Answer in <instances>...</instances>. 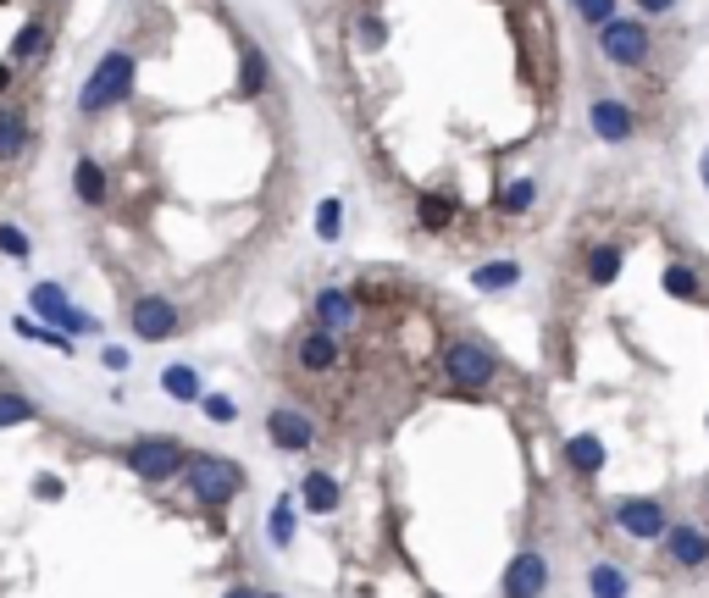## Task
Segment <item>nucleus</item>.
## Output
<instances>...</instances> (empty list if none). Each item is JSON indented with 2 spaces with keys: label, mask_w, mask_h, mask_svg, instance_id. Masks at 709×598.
I'll return each mask as SVG.
<instances>
[{
  "label": "nucleus",
  "mask_w": 709,
  "mask_h": 598,
  "mask_svg": "<svg viewBox=\"0 0 709 598\" xmlns=\"http://www.w3.org/2000/svg\"><path fill=\"white\" fill-rule=\"evenodd\" d=\"M615 521H621L626 538H643V543L665 538V504L660 499H621L615 504Z\"/></svg>",
  "instance_id": "9"
},
{
  "label": "nucleus",
  "mask_w": 709,
  "mask_h": 598,
  "mask_svg": "<svg viewBox=\"0 0 709 598\" xmlns=\"http://www.w3.org/2000/svg\"><path fill=\"white\" fill-rule=\"evenodd\" d=\"M660 283H665V294H671V299H687V305H698V299H704V283H698V272H693V266H682V261L665 266Z\"/></svg>",
  "instance_id": "23"
},
{
  "label": "nucleus",
  "mask_w": 709,
  "mask_h": 598,
  "mask_svg": "<svg viewBox=\"0 0 709 598\" xmlns=\"http://www.w3.org/2000/svg\"><path fill=\"white\" fill-rule=\"evenodd\" d=\"M543 587H549V560L521 549L516 560L505 565V598H543Z\"/></svg>",
  "instance_id": "10"
},
{
  "label": "nucleus",
  "mask_w": 709,
  "mask_h": 598,
  "mask_svg": "<svg viewBox=\"0 0 709 598\" xmlns=\"http://www.w3.org/2000/svg\"><path fill=\"white\" fill-rule=\"evenodd\" d=\"M338 233H344V200H322L316 205V239L333 244Z\"/></svg>",
  "instance_id": "30"
},
{
  "label": "nucleus",
  "mask_w": 709,
  "mask_h": 598,
  "mask_svg": "<svg viewBox=\"0 0 709 598\" xmlns=\"http://www.w3.org/2000/svg\"><path fill=\"white\" fill-rule=\"evenodd\" d=\"M28 305H34L39 316H45V322H56L61 333H95V316L89 311H78L73 299H67V288L61 283H34V294H28Z\"/></svg>",
  "instance_id": "6"
},
{
  "label": "nucleus",
  "mask_w": 709,
  "mask_h": 598,
  "mask_svg": "<svg viewBox=\"0 0 709 598\" xmlns=\"http://www.w3.org/2000/svg\"><path fill=\"white\" fill-rule=\"evenodd\" d=\"M649 50H654V39H649L643 17H610V23H599V56L615 61V67H643Z\"/></svg>",
  "instance_id": "3"
},
{
  "label": "nucleus",
  "mask_w": 709,
  "mask_h": 598,
  "mask_svg": "<svg viewBox=\"0 0 709 598\" xmlns=\"http://www.w3.org/2000/svg\"><path fill=\"white\" fill-rule=\"evenodd\" d=\"M521 283V261H482L477 272H471V288L477 294H505V288Z\"/></svg>",
  "instance_id": "17"
},
{
  "label": "nucleus",
  "mask_w": 709,
  "mask_h": 598,
  "mask_svg": "<svg viewBox=\"0 0 709 598\" xmlns=\"http://www.w3.org/2000/svg\"><path fill=\"white\" fill-rule=\"evenodd\" d=\"M133 72H139L133 50H106V56L95 61V72L84 78V89H78V111H84V117H106L111 106H122V100L133 95Z\"/></svg>",
  "instance_id": "1"
},
{
  "label": "nucleus",
  "mask_w": 709,
  "mask_h": 598,
  "mask_svg": "<svg viewBox=\"0 0 709 598\" xmlns=\"http://www.w3.org/2000/svg\"><path fill=\"white\" fill-rule=\"evenodd\" d=\"M621 266H626L621 244H593V250H588V277H593V283H615Z\"/></svg>",
  "instance_id": "24"
},
{
  "label": "nucleus",
  "mask_w": 709,
  "mask_h": 598,
  "mask_svg": "<svg viewBox=\"0 0 709 598\" xmlns=\"http://www.w3.org/2000/svg\"><path fill=\"white\" fill-rule=\"evenodd\" d=\"M444 371H449V383H455V388L482 394V388L499 377V360H493V349L471 344V338H455V344L444 349Z\"/></svg>",
  "instance_id": "5"
},
{
  "label": "nucleus",
  "mask_w": 709,
  "mask_h": 598,
  "mask_svg": "<svg viewBox=\"0 0 709 598\" xmlns=\"http://www.w3.org/2000/svg\"><path fill=\"white\" fill-rule=\"evenodd\" d=\"M565 460H571V471H582V477H593V471L604 466V443L593 438V432H577V438L565 443Z\"/></svg>",
  "instance_id": "20"
},
{
  "label": "nucleus",
  "mask_w": 709,
  "mask_h": 598,
  "mask_svg": "<svg viewBox=\"0 0 709 598\" xmlns=\"http://www.w3.org/2000/svg\"><path fill=\"white\" fill-rule=\"evenodd\" d=\"M588 593L593 598H626V593H632V582H626L621 565H593V571H588Z\"/></svg>",
  "instance_id": "25"
},
{
  "label": "nucleus",
  "mask_w": 709,
  "mask_h": 598,
  "mask_svg": "<svg viewBox=\"0 0 709 598\" xmlns=\"http://www.w3.org/2000/svg\"><path fill=\"white\" fill-rule=\"evenodd\" d=\"M300 499L311 504L316 515H333V510H338V482L327 477V471H311V477L300 482Z\"/></svg>",
  "instance_id": "21"
},
{
  "label": "nucleus",
  "mask_w": 709,
  "mask_h": 598,
  "mask_svg": "<svg viewBox=\"0 0 709 598\" xmlns=\"http://www.w3.org/2000/svg\"><path fill=\"white\" fill-rule=\"evenodd\" d=\"M12 95V67H6V61H0V100Z\"/></svg>",
  "instance_id": "39"
},
{
  "label": "nucleus",
  "mask_w": 709,
  "mask_h": 598,
  "mask_svg": "<svg viewBox=\"0 0 709 598\" xmlns=\"http://www.w3.org/2000/svg\"><path fill=\"white\" fill-rule=\"evenodd\" d=\"M266 538H272L277 549H289V543H294V510H289V499L272 504V515H266Z\"/></svg>",
  "instance_id": "28"
},
{
  "label": "nucleus",
  "mask_w": 709,
  "mask_h": 598,
  "mask_svg": "<svg viewBox=\"0 0 709 598\" xmlns=\"http://www.w3.org/2000/svg\"><path fill=\"white\" fill-rule=\"evenodd\" d=\"M178 305L172 299H161V294H145V299H133V333L145 338V344H161V338H172L178 333Z\"/></svg>",
  "instance_id": "7"
},
{
  "label": "nucleus",
  "mask_w": 709,
  "mask_h": 598,
  "mask_svg": "<svg viewBox=\"0 0 709 598\" xmlns=\"http://www.w3.org/2000/svg\"><path fill=\"white\" fill-rule=\"evenodd\" d=\"M39 50H45V23H23L12 34V61H39Z\"/></svg>",
  "instance_id": "27"
},
{
  "label": "nucleus",
  "mask_w": 709,
  "mask_h": 598,
  "mask_svg": "<svg viewBox=\"0 0 709 598\" xmlns=\"http://www.w3.org/2000/svg\"><path fill=\"white\" fill-rule=\"evenodd\" d=\"M161 388H167V399H178V405H200V371L194 366H167L161 371Z\"/></svg>",
  "instance_id": "22"
},
{
  "label": "nucleus",
  "mask_w": 709,
  "mask_h": 598,
  "mask_svg": "<svg viewBox=\"0 0 709 598\" xmlns=\"http://www.w3.org/2000/svg\"><path fill=\"white\" fill-rule=\"evenodd\" d=\"M455 216H460V205L449 200V194H438V189L416 200V222H421L427 233H449V228H455Z\"/></svg>",
  "instance_id": "16"
},
{
  "label": "nucleus",
  "mask_w": 709,
  "mask_h": 598,
  "mask_svg": "<svg viewBox=\"0 0 709 598\" xmlns=\"http://www.w3.org/2000/svg\"><path fill=\"white\" fill-rule=\"evenodd\" d=\"M266 56H261V45H244L239 50V95L244 100H255V95H266Z\"/></svg>",
  "instance_id": "18"
},
{
  "label": "nucleus",
  "mask_w": 709,
  "mask_h": 598,
  "mask_svg": "<svg viewBox=\"0 0 709 598\" xmlns=\"http://www.w3.org/2000/svg\"><path fill=\"white\" fill-rule=\"evenodd\" d=\"M261 598H277V593H261Z\"/></svg>",
  "instance_id": "41"
},
{
  "label": "nucleus",
  "mask_w": 709,
  "mask_h": 598,
  "mask_svg": "<svg viewBox=\"0 0 709 598\" xmlns=\"http://www.w3.org/2000/svg\"><path fill=\"white\" fill-rule=\"evenodd\" d=\"M665 554L676 565H687V571H698L709 560V532L704 527H665Z\"/></svg>",
  "instance_id": "13"
},
{
  "label": "nucleus",
  "mask_w": 709,
  "mask_h": 598,
  "mask_svg": "<svg viewBox=\"0 0 709 598\" xmlns=\"http://www.w3.org/2000/svg\"><path fill=\"white\" fill-rule=\"evenodd\" d=\"M17 333H23V338H34V344H50V349H73V338H67V333H61V327H56V333H50V327H39V322H23V316H17Z\"/></svg>",
  "instance_id": "32"
},
{
  "label": "nucleus",
  "mask_w": 709,
  "mask_h": 598,
  "mask_svg": "<svg viewBox=\"0 0 709 598\" xmlns=\"http://www.w3.org/2000/svg\"><path fill=\"white\" fill-rule=\"evenodd\" d=\"M311 316L327 327V333H338V327H355V294H349V288H322V294L311 299Z\"/></svg>",
  "instance_id": "14"
},
{
  "label": "nucleus",
  "mask_w": 709,
  "mask_h": 598,
  "mask_svg": "<svg viewBox=\"0 0 709 598\" xmlns=\"http://www.w3.org/2000/svg\"><path fill=\"white\" fill-rule=\"evenodd\" d=\"M200 410H205V421H217V427H228V421L239 416L228 394H200Z\"/></svg>",
  "instance_id": "33"
},
{
  "label": "nucleus",
  "mask_w": 709,
  "mask_h": 598,
  "mask_svg": "<svg viewBox=\"0 0 709 598\" xmlns=\"http://www.w3.org/2000/svg\"><path fill=\"white\" fill-rule=\"evenodd\" d=\"M588 128L599 133L604 144H626L637 133V117H632V106L626 100H615V95H599L588 106Z\"/></svg>",
  "instance_id": "8"
},
{
  "label": "nucleus",
  "mask_w": 709,
  "mask_h": 598,
  "mask_svg": "<svg viewBox=\"0 0 709 598\" xmlns=\"http://www.w3.org/2000/svg\"><path fill=\"white\" fill-rule=\"evenodd\" d=\"M383 39H388V28L377 23V17H361V45H366V50H377Z\"/></svg>",
  "instance_id": "35"
},
{
  "label": "nucleus",
  "mask_w": 709,
  "mask_h": 598,
  "mask_svg": "<svg viewBox=\"0 0 709 598\" xmlns=\"http://www.w3.org/2000/svg\"><path fill=\"white\" fill-rule=\"evenodd\" d=\"M266 438L283 449V455H300V449H311L316 427L305 421V410H289V405H277L272 416H266Z\"/></svg>",
  "instance_id": "11"
},
{
  "label": "nucleus",
  "mask_w": 709,
  "mask_h": 598,
  "mask_svg": "<svg viewBox=\"0 0 709 598\" xmlns=\"http://www.w3.org/2000/svg\"><path fill=\"white\" fill-rule=\"evenodd\" d=\"M189 493L200 504H211V510H222V504H233L239 499V488H244V471L233 466V460H222V455H189Z\"/></svg>",
  "instance_id": "2"
},
{
  "label": "nucleus",
  "mask_w": 709,
  "mask_h": 598,
  "mask_svg": "<svg viewBox=\"0 0 709 598\" xmlns=\"http://www.w3.org/2000/svg\"><path fill=\"white\" fill-rule=\"evenodd\" d=\"M34 493H39V499H61V477H50V471H45V477H34Z\"/></svg>",
  "instance_id": "36"
},
{
  "label": "nucleus",
  "mask_w": 709,
  "mask_h": 598,
  "mask_svg": "<svg viewBox=\"0 0 709 598\" xmlns=\"http://www.w3.org/2000/svg\"><path fill=\"white\" fill-rule=\"evenodd\" d=\"M23 150H28V122H23V111L0 106V161H17Z\"/></svg>",
  "instance_id": "19"
},
{
  "label": "nucleus",
  "mask_w": 709,
  "mask_h": 598,
  "mask_svg": "<svg viewBox=\"0 0 709 598\" xmlns=\"http://www.w3.org/2000/svg\"><path fill=\"white\" fill-rule=\"evenodd\" d=\"M338 360H344V349H338V333H327V327H316V333H305L294 344V366L311 371V377H327Z\"/></svg>",
  "instance_id": "12"
},
{
  "label": "nucleus",
  "mask_w": 709,
  "mask_h": 598,
  "mask_svg": "<svg viewBox=\"0 0 709 598\" xmlns=\"http://www.w3.org/2000/svg\"><path fill=\"white\" fill-rule=\"evenodd\" d=\"M532 200H538V183H527V178H516L510 189H499V211L505 216H527Z\"/></svg>",
  "instance_id": "26"
},
{
  "label": "nucleus",
  "mask_w": 709,
  "mask_h": 598,
  "mask_svg": "<svg viewBox=\"0 0 709 598\" xmlns=\"http://www.w3.org/2000/svg\"><path fill=\"white\" fill-rule=\"evenodd\" d=\"M698 172H704V189H709V150H704V161H698Z\"/></svg>",
  "instance_id": "40"
},
{
  "label": "nucleus",
  "mask_w": 709,
  "mask_h": 598,
  "mask_svg": "<svg viewBox=\"0 0 709 598\" xmlns=\"http://www.w3.org/2000/svg\"><path fill=\"white\" fill-rule=\"evenodd\" d=\"M23 421H34V399L0 394V427H23Z\"/></svg>",
  "instance_id": "31"
},
{
  "label": "nucleus",
  "mask_w": 709,
  "mask_h": 598,
  "mask_svg": "<svg viewBox=\"0 0 709 598\" xmlns=\"http://www.w3.org/2000/svg\"><path fill=\"white\" fill-rule=\"evenodd\" d=\"M577 17L599 28V23H610V17H615V0H577Z\"/></svg>",
  "instance_id": "34"
},
{
  "label": "nucleus",
  "mask_w": 709,
  "mask_h": 598,
  "mask_svg": "<svg viewBox=\"0 0 709 598\" xmlns=\"http://www.w3.org/2000/svg\"><path fill=\"white\" fill-rule=\"evenodd\" d=\"M73 189H78V200L84 205H106L111 200V178H106V167H100L95 156H84L73 167Z\"/></svg>",
  "instance_id": "15"
},
{
  "label": "nucleus",
  "mask_w": 709,
  "mask_h": 598,
  "mask_svg": "<svg viewBox=\"0 0 709 598\" xmlns=\"http://www.w3.org/2000/svg\"><path fill=\"white\" fill-rule=\"evenodd\" d=\"M128 471L133 477H145V482H167V477H178L183 466H189V449H183L178 438H139V443H128Z\"/></svg>",
  "instance_id": "4"
},
{
  "label": "nucleus",
  "mask_w": 709,
  "mask_h": 598,
  "mask_svg": "<svg viewBox=\"0 0 709 598\" xmlns=\"http://www.w3.org/2000/svg\"><path fill=\"white\" fill-rule=\"evenodd\" d=\"M0 255H6V261H28V255H34V239H28L17 222H0Z\"/></svg>",
  "instance_id": "29"
},
{
  "label": "nucleus",
  "mask_w": 709,
  "mask_h": 598,
  "mask_svg": "<svg viewBox=\"0 0 709 598\" xmlns=\"http://www.w3.org/2000/svg\"><path fill=\"white\" fill-rule=\"evenodd\" d=\"M222 598H261V587H250V582H239V587H228Z\"/></svg>",
  "instance_id": "38"
},
{
  "label": "nucleus",
  "mask_w": 709,
  "mask_h": 598,
  "mask_svg": "<svg viewBox=\"0 0 709 598\" xmlns=\"http://www.w3.org/2000/svg\"><path fill=\"white\" fill-rule=\"evenodd\" d=\"M637 12H643V17H665V12H676V0H637Z\"/></svg>",
  "instance_id": "37"
}]
</instances>
